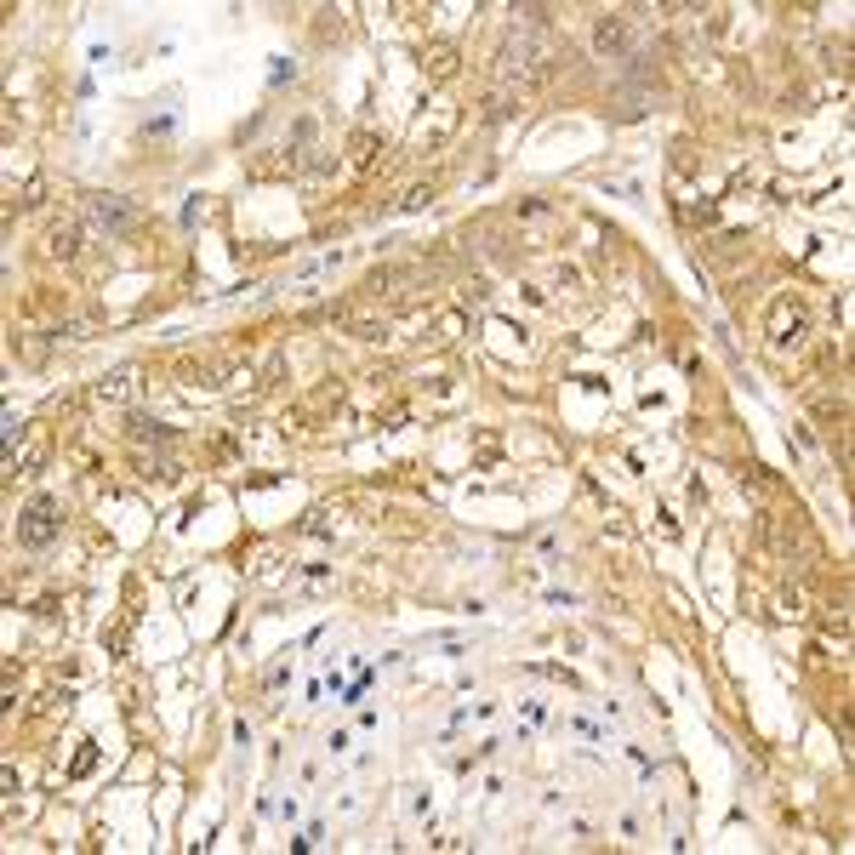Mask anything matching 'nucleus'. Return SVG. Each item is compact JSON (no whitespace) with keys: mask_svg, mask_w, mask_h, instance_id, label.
I'll return each instance as SVG.
<instances>
[{"mask_svg":"<svg viewBox=\"0 0 855 855\" xmlns=\"http://www.w3.org/2000/svg\"><path fill=\"white\" fill-rule=\"evenodd\" d=\"M98 394H103V399H132V394H137V377H132V371H115V377L98 382Z\"/></svg>","mask_w":855,"mask_h":855,"instance_id":"obj_4","label":"nucleus"},{"mask_svg":"<svg viewBox=\"0 0 855 855\" xmlns=\"http://www.w3.org/2000/svg\"><path fill=\"white\" fill-rule=\"evenodd\" d=\"M594 46H599V52H621V46H628V23H621V18H599Z\"/></svg>","mask_w":855,"mask_h":855,"instance_id":"obj_3","label":"nucleus"},{"mask_svg":"<svg viewBox=\"0 0 855 855\" xmlns=\"http://www.w3.org/2000/svg\"><path fill=\"white\" fill-rule=\"evenodd\" d=\"M18 536L29 542V548H46V542H52V536H57V502H52V496H40V502H35V508H29V513H23V525H18Z\"/></svg>","mask_w":855,"mask_h":855,"instance_id":"obj_1","label":"nucleus"},{"mask_svg":"<svg viewBox=\"0 0 855 855\" xmlns=\"http://www.w3.org/2000/svg\"><path fill=\"white\" fill-rule=\"evenodd\" d=\"M132 433H137V440H160V445L171 440V428L166 423H149V416H132Z\"/></svg>","mask_w":855,"mask_h":855,"instance_id":"obj_5","label":"nucleus"},{"mask_svg":"<svg viewBox=\"0 0 855 855\" xmlns=\"http://www.w3.org/2000/svg\"><path fill=\"white\" fill-rule=\"evenodd\" d=\"M91 223H98V228H115V235H126V228H132L126 194H91Z\"/></svg>","mask_w":855,"mask_h":855,"instance_id":"obj_2","label":"nucleus"}]
</instances>
